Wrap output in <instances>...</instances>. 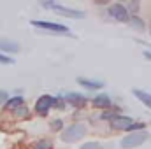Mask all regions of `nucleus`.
Instances as JSON below:
<instances>
[{"instance_id":"nucleus-1","label":"nucleus","mask_w":151,"mask_h":149,"mask_svg":"<svg viewBox=\"0 0 151 149\" xmlns=\"http://www.w3.org/2000/svg\"><path fill=\"white\" fill-rule=\"evenodd\" d=\"M84 135H86V126L83 123H76V125L67 126L62 132V140L63 142H76V140H81Z\"/></svg>"},{"instance_id":"nucleus-2","label":"nucleus","mask_w":151,"mask_h":149,"mask_svg":"<svg viewBox=\"0 0 151 149\" xmlns=\"http://www.w3.org/2000/svg\"><path fill=\"white\" fill-rule=\"evenodd\" d=\"M42 5L47 7V9L56 11L60 16H65V18H72V19H83L84 18V12L79 11V9H70L67 5H60V4H53V2H42Z\"/></svg>"},{"instance_id":"nucleus-3","label":"nucleus","mask_w":151,"mask_h":149,"mask_svg":"<svg viewBox=\"0 0 151 149\" xmlns=\"http://www.w3.org/2000/svg\"><path fill=\"white\" fill-rule=\"evenodd\" d=\"M146 137H148L146 130H142V132H130V133H128V135L121 140V148H123V149L139 148V146L146 140Z\"/></svg>"},{"instance_id":"nucleus-4","label":"nucleus","mask_w":151,"mask_h":149,"mask_svg":"<svg viewBox=\"0 0 151 149\" xmlns=\"http://www.w3.org/2000/svg\"><path fill=\"white\" fill-rule=\"evenodd\" d=\"M32 27L40 28V30H46V32H55V34H69V27L65 25H60V23H53V21H30Z\"/></svg>"},{"instance_id":"nucleus-5","label":"nucleus","mask_w":151,"mask_h":149,"mask_svg":"<svg viewBox=\"0 0 151 149\" xmlns=\"http://www.w3.org/2000/svg\"><path fill=\"white\" fill-rule=\"evenodd\" d=\"M109 16L113 19H116V21H119V23H127L130 19V14L127 12V9H125L123 4H113V5H109Z\"/></svg>"},{"instance_id":"nucleus-6","label":"nucleus","mask_w":151,"mask_h":149,"mask_svg":"<svg viewBox=\"0 0 151 149\" xmlns=\"http://www.w3.org/2000/svg\"><path fill=\"white\" fill-rule=\"evenodd\" d=\"M53 104H55V97H51V95H42V97H39L37 102H35V112L40 114V116H46L47 111L53 107Z\"/></svg>"},{"instance_id":"nucleus-7","label":"nucleus","mask_w":151,"mask_h":149,"mask_svg":"<svg viewBox=\"0 0 151 149\" xmlns=\"http://www.w3.org/2000/svg\"><path fill=\"white\" fill-rule=\"evenodd\" d=\"M132 123L134 121L130 117H127V116H114L111 119V126L114 130H127V128H130Z\"/></svg>"},{"instance_id":"nucleus-8","label":"nucleus","mask_w":151,"mask_h":149,"mask_svg":"<svg viewBox=\"0 0 151 149\" xmlns=\"http://www.w3.org/2000/svg\"><path fill=\"white\" fill-rule=\"evenodd\" d=\"M65 100H67L70 105H74V107H83V105L86 104V97H84L83 93H74V91L67 93V95H65Z\"/></svg>"},{"instance_id":"nucleus-9","label":"nucleus","mask_w":151,"mask_h":149,"mask_svg":"<svg viewBox=\"0 0 151 149\" xmlns=\"http://www.w3.org/2000/svg\"><path fill=\"white\" fill-rule=\"evenodd\" d=\"M0 51H5V53H18V51H19V46H18V42H14V40L0 39Z\"/></svg>"},{"instance_id":"nucleus-10","label":"nucleus","mask_w":151,"mask_h":149,"mask_svg":"<svg viewBox=\"0 0 151 149\" xmlns=\"http://www.w3.org/2000/svg\"><path fill=\"white\" fill-rule=\"evenodd\" d=\"M77 82H79L81 86H84V88H90V90H99V88H102V86H104V82H102V81L86 79V77H79V79H77Z\"/></svg>"},{"instance_id":"nucleus-11","label":"nucleus","mask_w":151,"mask_h":149,"mask_svg":"<svg viewBox=\"0 0 151 149\" xmlns=\"http://www.w3.org/2000/svg\"><path fill=\"white\" fill-rule=\"evenodd\" d=\"M93 105L99 109H107V107H111V97L109 95H97L93 98Z\"/></svg>"},{"instance_id":"nucleus-12","label":"nucleus","mask_w":151,"mask_h":149,"mask_svg":"<svg viewBox=\"0 0 151 149\" xmlns=\"http://www.w3.org/2000/svg\"><path fill=\"white\" fill-rule=\"evenodd\" d=\"M134 95H135V98H139L148 109H151V93L142 91V90H134Z\"/></svg>"},{"instance_id":"nucleus-13","label":"nucleus","mask_w":151,"mask_h":149,"mask_svg":"<svg viewBox=\"0 0 151 149\" xmlns=\"http://www.w3.org/2000/svg\"><path fill=\"white\" fill-rule=\"evenodd\" d=\"M23 105V98L21 97H12V98H9L7 102H5V109L7 111H16L18 107H21Z\"/></svg>"},{"instance_id":"nucleus-14","label":"nucleus","mask_w":151,"mask_h":149,"mask_svg":"<svg viewBox=\"0 0 151 149\" xmlns=\"http://www.w3.org/2000/svg\"><path fill=\"white\" fill-rule=\"evenodd\" d=\"M128 21H130L132 28H135V30H144V21H142L139 16H132Z\"/></svg>"},{"instance_id":"nucleus-15","label":"nucleus","mask_w":151,"mask_h":149,"mask_svg":"<svg viewBox=\"0 0 151 149\" xmlns=\"http://www.w3.org/2000/svg\"><path fill=\"white\" fill-rule=\"evenodd\" d=\"M35 149H53V140L49 139H42L35 144Z\"/></svg>"},{"instance_id":"nucleus-16","label":"nucleus","mask_w":151,"mask_h":149,"mask_svg":"<svg viewBox=\"0 0 151 149\" xmlns=\"http://www.w3.org/2000/svg\"><path fill=\"white\" fill-rule=\"evenodd\" d=\"M125 9H127V12H128V14L132 12V14L135 16V12L139 11V2H130V4H128V5H127Z\"/></svg>"},{"instance_id":"nucleus-17","label":"nucleus","mask_w":151,"mask_h":149,"mask_svg":"<svg viewBox=\"0 0 151 149\" xmlns=\"http://www.w3.org/2000/svg\"><path fill=\"white\" fill-rule=\"evenodd\" d=\"M79 149H102V146L99 142H86V144H83Z\"/></svg>"},{"instance_id":"nucleus-18","label":"nucleus","mask_w":151,"mask_h":149,"mask_svg":"<svg viewBox=\"0 0 151 149\" xmlns=\"http://www.w3.org/2000/svg\"><path fill=\"white\" fill-rule=\"evenodd\" d=\"M144 126H146L144 123H132V125H130V128H127V130H128V132H132V130H139V132H142V130H144Z\"/></svg>"},{"instance_id":"nucleus-19","label":"nucleus","mask_w":151,"mask_h":149,"mask_svg":"<svg viewBox=\"0 0 151 149\" xmlns=\"http://www.w3.org/2000/svg\"><path fill=\"white\" fill-rule=\"evenodd\" d=\"M27 112H28V109H27L25 105H21V107H18V109L14 111V114H16L18 117H25V116H27Z\"/></svg>"},{"instance_id":"nucleus-20","label":"nucleus","mask_w":151,"mask_h":149,"mask_svg":"<svg viewBox=\"0 0 151 149\" xmlns=\"http://www.w3.org/2000/svg\"><path fill=\"white\" fill-rule=\"evenodd\" d=\"M63 126V123H62V119H55L53 123H51V130H55V132H58L60 128Z\"/></svg>"},{"instance_id":"nucleus-21","label":"nucleus","mask_w":151,"mask_h":149,"mask_svg":"<svg viewBox=\"0 0 151 149\" xmlns=\"http://www.w3.org/2000/svg\"><path fill=\"white\" fill-rule=\"evenodd\" d=\"M0 63H7V65H11V63H12V58H9V56H2V54H0Z\"/></svg>"},{"instance_id":"nucleus-22","label":"nucleus","mask_w":151,"mask_h":149,"mask_svg":"<svg viewBox=\"0 0 151 149\" xmlns=\"http://www.w3.org/2000/svg\"><path fill=\"white\" fill-rule=\"evenodd\" d=\"M53 105H55V107H58V109H63V107H65L63 100H56V98H55V104H53Z\"/></svg>"},{"instance_id":"nucleus-23","label":"nucleus","mask_w":151,"mask_h":149,"mask_svg":"<svg viewBox=\"0 0 151 149\" xmlns=\"http://www.w3.org/2000/svg\"><path fill=\"white\" fill-rule=\"evenodd\" d=\"M144 56H146V60L151 62V51H144Z\"/></svg>"},{"instance_id":"nucleus-24","label":"nucleus","mask_w":151,"mask_h":149,"mask_svg":"<svg viewBox=\"0 0 151 149\" xmlns=\"http://www.w3.org/2000/svg\"><path fill=\"white\" fill-rule=\"evenodd\" d=\"M150 32H151V28H150Z\"/></svg>"}]
</instances>
